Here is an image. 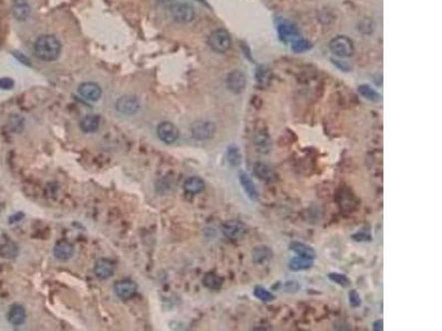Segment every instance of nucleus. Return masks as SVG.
<instances>
[{"label":"nucleus","instance_id":"obj_15","mask_svg":"<svg viewBox=\"0 0 442 331\" xmlns=\"http://www.w3.org/2000/svg\"><path fill=\"white\" fill-rule=\"evenodd\" d=\"M54 256L60 259V261H66L71 258L74 254V247L72 244L65 240H61L55 244L53 249Z\"/></svg>","mask_w":442,"mask_h":331},{"label":"nucleus","instance_id":"obj_42","mask_svg":"<svg viewBox=\"0 0 442 331\" xmlns=\"http://www.w3.org/2000/svg\"><path fill=\"white\" fill-rule=\"evenodd\" d=\"M196 1H198V2H202L203 4H205V6H207V7H209V4L207 3V1H206V0H196Z\"/></svg>","mask_w":442,"mask_h":331},{"label":"nucleus","instance_id":"obj_14","mask_svg":"<svg viewBox=\"0 0 442 331\" xmlns=\"http://www.w3.org/2000/svg\"><path fill=\"white\" fill-rule=\"evenodd\" d=\"M253 174L264 182H274L277 179L274 170L263 162H256L253 167Z\"/></svg>","mask_w":442,"mask_h":331},{"label":"nucleus","instance_id":"obj_41","mask_svg":"<svg viewBox=\"0 0 442 331\" xmlns=\"http://www.w3.org/2000/svg\"><path fill=\"white\" fill-rule=\"evenodd\" d=\"M335 64L338 66V68H341L343 71H348L349 70V66L346 63L342 62V61H336Z\"/></svg>","mask_w":442,"mask_h":331},{"label":"nucleus","instance_id":"obj_6","mask_svg":"<svg viewBox=\"0 0 442 331\" xmlns=\"http://www.w3.org/2000/svg\"><path fill=\"white\" fill-rule=\"evenodd\" d=\"M140 108V101L135 95H123L116 102L117 111L124 115H134Z\"/></svg>","mask_w":442,"mask_h":331},{"label":"nucleus","instance_id":"obj_27","mask_svg":"<svg viewBox=\"0 0 442 331\" xmlns=\"http://www.w3.org/2000/svg\"><path fill=\"white\" fill-rule=\"evenodd\" d=\"M227 159L229 164L233 167H239L242 164V155L237 146H230L227 151Z\"/></svg>","mask_w":442,"mask_h":331},{"label":"nucleus","instance_id":"obj_26","mask_svg":"<svg viewBox=\"0 0 442 331\" xmlns=\"http://www.w3.org/2000/svg\"><path fill=\"white\" fill-rule=\"evenodd\" d=\"M358 92H359V94L364 96L365 99L371 101V102H374V103H377V102L382 101V95H380L376 90H374L372 86H369L367 84L359 85Z\"/></svg>","mask_w":442,"mask_h":331},{"label":"nucleus","instance_id":"obj_22","mask_svg":"<svg viewBox=\"0 0 442 331\" xmlns=\"http://www.w3.org/2000/svg\"><path fill=\"white\" fill-rule=\"evenodd\" d=\"M205 189V182L199 177H192L184 183V190L190 193V195H196V193L202 192Z\"/></svg>","mask_w":442,"mask_h":331},{"label":"nucleus","instance_id":"obj_12","mask_svg":"<svg viewBox=\"0 0 442 331\" xmlns=\"http://www.w3.org/2000/svg\"><path fill=\"white\" fill-rule=\"evenodd\" d=\"M239 181L240 185L242 187L244 193L246 195L251 201H256L259 199V191L256 189L253 180L251 179L250 176L245 172H240L239 174Z\"/></svg>","mask_w":442,"mask_h":331},{"label":"nucleus","instance_id":"obj_20","mask_svg":"<svg viewBox=\"0 0 442 331\" xmlns=\"http://www.w3.org/2000/svg\"><path fill=\"white\" fill-rule=\"evenodd\" d=\"M25 316V309L21 305H13L8 313V320L13 326H20L24 323Z\"/></svg>","mask_w":442,"mask_h":331},{"label":"nucleus","instance_id":"obj_3","mask_svg":"<svg viewBox=\"0 0 442 331\" xmlns=\"http://www.w3.org/2000/svg\"><path fill=\"white\" fill-rule=\"evenodd\" d=\"M330 49L332 52L341 58L353 57L355 53V45L348 37L345 35H338L331 40Z\"/></svg>","mask_w":442,"mask_h":331},{"label":"nucleus","instance_id":"obj_40","mask_svg":"<svg viewBox=\"0 0 442 331\" xmlns=\"http://www.w3.org/2000/svg\"><path fill=\"white\" fill-rule=\"evenodd\" d=\"M384 329V323L383 320H377L374 323V330L375 331H383Z\"/></svg>","mask_w":442,"mask_h":331},{"label":"nucleus","instance_id":"obj_30","mask_svg":"<svg viewBox=\"0 0 442 331\" xmlns=\"http://www.w3.org/2000/svg\"><path fill=\"white\" fill-rule=\"evenodd\" d=\"M0 255L6 258H13L18 255V247L11 242L6 243L0 247Z\"/></svg>","mask_w":442,"mask_h":331},{"label":"nucleus","instance_id":"obj_21","mask_svg":"<svg viewBox=\"0 0 442 331\" xmlns=\"http://www.w3.org/2000/svg\"><path fill=\"white\" fill-rule=\"evenodd\" d=\"M272 257V251L271 248L265 245H259L255 246L252 249V261L254 264L261 265L263 263H266Z\"/></svg>","mask_w":442,"mask_h":331},{"label":"nucleus","instance_id":"obj_33","mask_svg":"<svg viewBox=\"0 0 442 331\" xmlns=\"http://www.w3.org/2000/svg\"><path fill=\"white\" fill-rule=\"evenodd\" d=\"M348 300H349V305H351V307H353V308H356V307L359 306V305L362 304L361 295H359L357 290H355V289L351 290V292H349V294H348Z\"/></svg>","mask_w":442,"mask_h":331},{"label":"nucleus","instance_id":"obj_9","mask_svg":"<svg viewBox=\"0 0 442 331\" xmlns=\"http://www.w3.org/2000/svg\"><path fill=\"white\" fill-rule=\"evenodd\" d=\"M114 292L119 298L127 300L134 297V295L137 292V286L134 282L130 281V279H123V281L115 283Z\"/></svg>","mask_w":442,"mask_h":331},{"label":"nucleus","instance_id":"obj_18","mask_svg":"<svg viewBox=\"0 0 442 331\" xmlns=\"http://www.w3.org/2000/svg\"><path fill=\"white\" fill-rule=\"evenodd\" d=\"M277 32H279V37L283 42L293 41L297 37V29L291 22L281 23L277 28Z\"/></svg>","mask_w":442,"mask_h":331},{"label":"nucleus","instance_id":"obj_1","mask_svg":"<svg viewBox=\"0 0 442 331\" xmlns=\"http://www.w3.org/2000/svg\"><path fill=\"white\" fill-rule=\"evenodd\" d=\"M62 45L59 39L52 34H43L35 40L33 45L34 55L39 60L52 62L60 57Z\"/></svg>","mask_w":442,"mask_h":331},{"label":"nucleus","instance_id":"obj_29","mask_svg":"<svg viewBox=\"0 0 442 331\" xmlns=\"http://www.w3.org/2000/svg\"><path fill=\"white\" fill-rule=\"evenodd\" d=\"M254 296L260 299L261 302L263 303H271L272 300H274L275 296L271 292H269L268 289H265L264 287L262 286H255L254 287V292H253Z\"/></svg>","mask_w":442,"mask_h":331},{"label":"nucleus","instance_id":"obj_25","mask_svg":"<svg viewBox=\"0 0 442 331\" xmlns=\"http://www.w3.org/2000/svg\"><path fill=\"white\" fill-rule=\"evenodd\" d=\"M203 283L205 286L208 287L209 289L217 290L222 286L223 278L215 273H207L203 278Z\"/></svg>","mask_w":442,"mask_h":331},{"label":"nucleus","instance_id":"obj_23","mask_svg":"<svg viewBox=\"0 0 442 331\" xmlns=\"http://www.w3.org/2000/svg\"><path fill=\"white\" fill-rule=\"evenodd\" d=\"M100 127V116L89 115L80 121V128L84 132H94Z\"/></svg>","mask_w":442,"mask_h":331},{"label":"nucleus","instance_id":"obj_16","mask_svg":"<svg viewBox=\"0 0 442 331\" xmlns=\"http://www.w3.org/2000/svg\"><path fill=\"white\" fill-rule=\"evenodd\" d=\"M114 272V266L109 259L100 258L94 265V273L100 279H107L111 277Z\"/></svg>","mask_w":442,"mask_h":331},{"label":"nucleus","instance_id":"obj_32","mask_svg":"<svg viewBox=\"0 0 442 331\" xmlns=\"http://www.w3.org/2000/svg\"><path fill=\"white\" fill-rule=\"evenodd\" d=\"M328 278H330L333 283L340 285V286H342L344 288H347L349 285H351V281H349V278L346 276V275L341 274V273L328 274Z\"/></svg>","mask_w":442,"mask_h":331},{"label":"nucleus","instance_id":"obj_39","mask_svg":"<svg viewBox=\"0 0 442 331\" xmlns=\"http://www.w3.org/2000/svg\"><path fill=\"white\" fill-rule=\"evenodd\" d=\"M24 217V215L22 212H18V213H16V215H13V216H11L9 218V222L10 223H13V222H18V221H20L21 220V219Z\"/></svg>","mask_w":442,"mask_h":331},{"label":"nucleus","instance_id":"obj_24","mask_svg":"<svg viewBox=\"0 0 442 331\" xmlns=\"http://www.w3.org/2000/svg\"><path fill=\"white\" fill-rule=\"evenodd\" d=\"M290 249L293 252H295L297 255L300 256H304V257H310L314 259L316 256V253L313 247H311L310 245H307L305 243H301V242H292L290 244Z\"/></svg>","mask_w":442,"mask_h":331},{"label":"nucleus","instance_id":"obj_7","mask_svg":"<svg viewBox=\"0 0 442 331\" xmlns=\"http://www.w3.org/2000/svg\"><path fill=\"white\" fill-rule=\"evenodd\" d=\"M157 136L163 142L172 145L178 139L179 130L171 121H163L157 126Z\"/></svg>","mask_w":442,"mask_h":331},{"label":"nucleus","instance_id":"obj_34","mask_svg":"<svg viewBox=\"0 0 442 331\" xmlns=\"http://www.w3.org/2000/svg\"><path fill=\"white\" fill-rule=\"evenodd\" d=\"M358 29H359V31H361L362 33H366V34L372 33L373 30H374L373 21H372L371 19H364V20H362Z\"/></svg>","mask_w":442,"mask_h":331},{"label":"nucleus","instance_id":"obj_19","mask_svg":"<svg viewBox=\"0 0 442 331\" xmlns=\"http://www.w3.org/2000/svg\"><path fill=\"white\" fill-rule=\"evenodd\" d=\"M254 147L261 154H268L271 149V139L264 131H259L254 135Z\"/></svg>","mask_w":442,"mask_h":331},{"label":"nucleus","instance_id":"obj_36","mask_svg":"<svg viewBox=\"0 0 442 331\" xmlns=\"http://www.w3.org/2000/svg\"><path fill=\"white\" fill-rule=\"evenodd\" d=\"M353 240L358 241V242H371V241L373 240V238H372V236L369 235V234H367V233L358 232V233L355 234V235H353Z\"/></svg>","mask_w":442,"mask_h":331},{"label":"nucleus","instance_id":"obj_4","mask_svg":"<svg viewBox=\"0 0 442 331\" xmlns=\"http://www.w3.org/2000/svg\"><path fill=\"white\" fill-rule=\"evenodd\" d=\"M169 11L175 21L182 23L193 21L196 16L194 7L187 2H175L169 8Z\"/></svg>","mask_w":442,"mask_h":331},{"label":"nucleus","instance_id":"obj_17","mask_svg":"<svg viewBox=\"0 0 442 331\" xmlns=\"http://www.w3.org/2000/svg\"><path fill=\"white\" fill-rule=\"evenodd\" d=\"M313 265H314V259L313 258L297 255L296 257H293L289 262V268L291 271L300 272L312 268Z\"/></svg>","mask_w":442,"mask_h":331},{"label":"nucleus","instance_id":"obj_10","mask_svg":"<svg viewBox=\"0 0 442 331\" xmlns=\"http://www.w3.org/2000/svg\"><path fill=\"white\" fill-rule=\"evenodd\" d=\"M245 232L244 224L238 220H231L225 222L222 225V233L229 240H239L243 236Z\"/></svg>","mask_w":442,"mask_h":331},{"label":"nucleus","instance_id":"obj_2","mask_svg":"<svg viewBox=\"0 0 442 331\" xmlns=\"http://www.w3.org/2000/svg\"><path fill=\"white\" fill-rule=\"evenodd\" d=\"M230 33L224 29H216L210 33L208 38V44L213 51L217 53H225L231 48Z\"/></svg>","mask_w":442,"mask_h":331},{"label":"nucleus","instance_id":"obj_13","mask_svg":"<svg viewBox=\"0 0 442 331\" xmlns=\"http://www.w3.org/2000/svg\"><path fill=\"white\" fill-rule=\"evenodd\" d=\"M11 11L14 19L18 20V21H24L31 13V7H30L27 0H13Z\"/></svg>","mask_w":442,"mask_h":331},{"label":"nucleus","instance_id":"obj_35","mask_svg":"<svg viewBox=\"0 0 442 331\" xmlns=\"http://www.w3.org/2000/svg\"><path fill=\"white\" fill-rule=\"evenodd\" d=\"M14 82L12 79L10 78H3L0 79V89L1 90H11L13 88Z\"/></svg>","mask_w":442,"mask_h":331},{"label":"nucleus","instance_id":"obj_8","mask_svg":"<svg viewBox=\"0 0 442 331\" xmlns=\"http://www.w3.org/2000/svg\"><path fill=\"white\" fill-rule=\"evenodd\" d=\"M246 85L245 75L239 70H234L227 76V86L230 92L234 94L242 93Z\"/></svg>","mask_w":442,"mask_h":331},{"label":"nucleus","instance_id":"obj_5","mask_svg":"<svg viewBox=\"0 0 442 331\" xmlns=\"http://www.w3.org/2000/svg\"><path fill=\"white\" fill-rule=\"evenodd\" d=\"M190 131H192V136L194 139L200 141L208 140L212 139L215 136L216 126L214 123H212V121L198 120L192 125Z\"/></svg>","mask_w":442,"mask_h":331},{"label":"nucleus","instance_id":"obj_38","mask_svg":"<svg viewBox=\"0 0 442 331\" xmlns=\"http://www.w3.org/2000/svg\"><path fill=\"white\" fill-rule=\"evenodd\" d=\"M13 55L14 57H16L20 62L21 63H23V64H25V65H30V61H29V59L27 58V57H24V55H22L21 53H19V52H13Z\"/></svg>","mask_w":442,"mask_h":331},{"label":"nucleus","instance_id":"obj_37","mask_svg":"<svg viewBox=\"0 0 442 331\" xmlns=\"http://www.w3.org/2000/svg\"><path fill=\"white\" fill-rule=\"evenodd\" d=\"M285 285H286L285 290H287V292H289V293H296L297 290H299V288H300V287H293V286H294V285H297V283L294 282V281L286 282Z\"/></svg>","mask_w":442,"mask_h":331},{"label":"nucleus","instance_id":"obj_31","mask_svg":"<svg viewBox=\"0 0 442 331\" xmlns=\"http://www.w3.org/2000/svg\"><path fill=\"white\" fill-rule=\"evenodd\" d=\"M291 49L296 53H302L311 49V43L305 39H294L291 43Z\"/></svg>","mask_w":442,"mask_h":331},{"label":"nucleus","instance_id":"obj_28","mask_svg":"<svg viewBox=\"0 0 442 331\" xmlns=\"http://www.w3.org/2000/svg\"><path fill=\"white\" fill-rule=\"evenodd\" d=\"M255 79L261 85H266L271 81V71L264 65H261L255 72Z\"/></svg>","mask_w":442,"mask_h":331},{"label":"nucleus","instance_id":"obj_11","mask_svg":"<svg viewBox=\"0 0 442 331\" xmlns=\"http://www.w3.org/2000/svg\"><path fill=\"white\" fill-rule=\"evenodd\" d=\"M78 92L82 98L91 102L99 101L102 96V89L100 88V85L93 82L81 83L79 85Z\"/></svg>","mask_w":442,"mask_h":331}]
</instances>
